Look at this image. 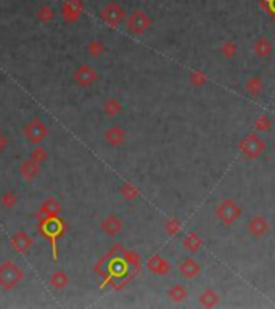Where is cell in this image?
I'll return each instance as SVG.
<instances>
[{
	"mask_svg": "<svg viewBox=\"0 0 275 309\" xmlns=\"http://www.w3.org/2000/svg\"><path fill=\"white\" fill-rule=\"evenodd\" d=\"M16 201H18V197H16L13 192H7V194H3L2 198H0V203H2L3 208H13L16 205Z\"/></svg>",
	"mask_w": 275,
	"mask_h": 309,
	"instance_id": "cell-31",
	"label": "cell"
},
{
	"mask_svg": "<svg viewBox=\"0 0 275 309\" xmlns=\"http://www.w3.org/2000/svg\"><path fill=\"white\" fill-rule=\"evenodd\" d=\"M272 129V121L267 114H259L254 121V131L256 132H269Z\"/></svg>",
	"mask_w": 275,
	"mask_h": 309,
	"instance_id": "cell-26",
	"label": "cell"
},
{
	"mask_svg": "<svg viewBox=\"0 0 275 309\" xmlns=\"http://www.w3.org/2000/svg\"><path fill=\"white\" fill-rule=\"evenodd\" d=\"M39 229L52 242V248H54V259L56 261V258H58V253H56V238L61 237L64 234V224H63V221L60 218H56V216H54V218H49V219H45V221H40V223H39Z\"/></svg>",
	"mask_w": 275,
	"mask_h": 309,
	"instance_id": "cell-4",
	"label": "cell"
},
{
	"mask_svg": "<svg viewBox=\"0 0 275 309\" xmlns=\"http://www.w3.org/2000/svg\"><path fill=\"white\" fill-rule=\"evenodd\" d=\"M54 16H55V11L52 7H49V5H42V7L37 10V20L40 23H50L54 20Z\"/></svg>",
	"mask_w": 275,
	"mask_h": 309,
	"instance_id": "cell-28",
	"label": "cell"
},
{
	"mask_svg": "<svg viewBox=\"0 0 275 309\" xmlns=\"http://www.w3.org/2000/svg\"><path fill=\"white\" fill-rule=\"evenodd\" d=\"M47 151L44 150V148H40V147H37V148H34L32 150V153H31V160H34L36 163H42V161H45L47 160Z\"/></svg>",
	"mask_w": 275,
	"mask_h": 309,
	"instance_id": "cell-33",
	"label": "cell"
},
{
	"mask_svg": "<svg viewBox=\"0 0 275 309\" xmlns=\"http://www.w3.org/2000/svg\"><path fill=\"white\" fill-rule=\"evenodd\" d=\"M8 147V137H7V134L0 131V153H2L3 150H7Z\"/></svg>",
	"mask_w": 275,
	"mask_h": 309,
	"instance_id": "cell-34",
	"label": "cell"
},
{
	"mask_svg": "<svg viewBox=\"0 0 275 309\" xmlns=\"http://www.w3.org/2000/svg\"><path fill=\"white\" fill-rule=\"evenodd\" d=\"M247 229L253 237L261 238V237H266L269 234V230H271V224H269V221L262 214H254V216H251L249 218L248 224H247Z\"/></svg>",
	"mask_w": 275,
	"mask_h": 309,
	"instance_id": "cell-8",
	"label": "cell"
},
{
	"mask_svg": "<svg viewBox=\"0 0 275 309\" xmlns=\"http://www.w3.org/2000/svg\"><path fill=\"white\" fill-rule=\"evenodd\" d=\"M264 90H266V84L259 76H249L247 79V83H245V92L253 98L261 97L264 94Z\"/></svg>",
	"mask_w": 275,
	"mask_h": 309,
	"instance_id": "cell-16",
	"label": "cell"
},
{
	"mask_svg": "<svg viewBox=\"0 0 275 309\" xmlns=\"http://www.w3.org/2000/svg\"><path fill=\"white\" fill-rule=\"evenodd\" d=\"M103 112L107 116H110V118H116V116L122 113V103L118 98L111 97L103 103Z\"/></svg>",
	"mask_w": 275,
	"mask_h": 309,
	"instance_id": "cell-23",
	"label": "cell"
},
{
	"mask_svg": "<svg viewBox=\"0 0 275 309\" xmlns=\"http://www.w3.org/2000/svg\"><path fill=\"white\" fill-rule=\"evenodd\" d=\"M147 266H148V269L156 274V276H166V274L169 272V269H171V266H169V262L166 259H163L161 256H151V258L148 259L147 262Z\"/></svg>",
	"mask_w": 275,
	"mask_h": 309,
	"instance_id": "cell-19",
	"label": "cell"
},
{
	"mask_svg": "<svg viewBox=\"0 0 275 309\" xmlns=\"http://www.w3.org/2000/svg\"><path fill=\"white\" fill-rule=\"evenodd\" d=\"M242 213H243L242 206H240L235 200H232V198L222 200L214 209L216 218H218L219 223L225 227H230L232 224H235L237 221L242 218Z\"/></svg>",
	"mask_w": 275,
	"mask_h": 309,
	"instance_id": "cell-2",
	"label": "cell"
},
{
	"mask_svg": "<svg viewBox=\"0 0 275 309\" xmlns=\"http://www.w3.org/2000/svg\"><path fill=\"white\" fill-rule=\"evenodd\" d=\"M167 298L172 303H182L189 298V291L182 283H175L167 290Z\"/></svg>",
	"mask_w": 275,
	"mask_h": 309,
	"instance_id": "cell-22",
	"label": "cell"
},
{
	"mask_svg": "<svg viewBox=\"0 0 275 309\" xmlns=\"http://www.w3.org/2000/svg\"><path fill=\"white\" fill-rule=\"evenodd\" d=\"M119 194H121L122 198H124V200L132 201V200H136V198L140 195V192H138V189L136 187V185H132L131 182H126V184L121 185Z\"/></svg>",
	"mask_w": 275,
	"mask_h": 309,
	"instance_id": "cell-25",
	"label": "cell"
},
{
	"mask_svg": "<svg viewBox=\"0 0 275 309\" xmlns=\"http://www.w3.org/2000/svg\"><path fill=\"white\" fill-rule=\"evenodd\" d=\"M11 247H13V250L16 253L20 254H25L29 252V248L32 247V238L29 237L26 232H16V234H13V237H11Z\"/></svg>",
	"mask_w": 275,
	"mask_h": 309,
	"instance_id": "cell-15",
	"label": "cell"
},
{
	"mask_svg": "<svg viewBox=\"0 0 275 309\" xmlns=\"http://www.w3.org/2000/svg\"><path fill=\"white\" fill-rule=\"evenodd\" d=\"M20 172H21L23 179L34 180V179L39 176V172H40L39 163H36V161L31 160V158L26 160V161H23L21 163V168H20Z\"/></svg>",
	"mask_w": 275,
	"mask_h": 309,
	"instance_id": "cell-20",
	"label": "cell"
},
{
	"mask_svg": "<svg viewBox=\"0 0 275 309\" xmlns=\"http://www.w3.org/2000/svg\"><path fill=\"white\" fill-rule=\"evenodd\" d=\"M103 139L110 147H119L126 140V131L121 126H111L103 132Z\"/></svg>",
	"mask_w": 275,
	"mask_h": 309,
	"instance_id": "cell-14",
	"label": "cell"
},
{
	"mask_svg": "<svg viewBox=\"0 0 275 309\" xmlns=\"http://www.w3.org/2000/svg\"><path fill=\"white\" fill-rule=\"evenodd\" d=\"M122 227H124V223H122V219L116 214H108L100 223V229L103 230V234L108 237H116L122 230Z\"/></svg>",
	"mask_w": 275,
	"mask_h": 309,
	"instance_id": "cell-12",
	"label": "cell"
},
{
	"mask_svg": "<svg viewBox=\"0 0 275 309\" xmlns=\"http://www.w3.org/2000/svg\"><path fill=\"white\" fill-rule=\"evenodd\" d=\"M198 303H200L203 308H216V306H219L220 296L216 293L213 288H206L201 291L200 296H198Z\"/></svg>",
	"mask_w": 275,
	"mask_h": 309,
	"instance_id": "cell-21",
	"label": "cell"
},
{
	"mask_svg": "<svg viewBox=\"0 0 275 309\" xmlns=\"http://www.w3.org/2000/svg\"><path fill=\"white\" fill-rule=\"evenodd\" d=\"M190 83L193 84V85H204L208 83V76L204 74L203 71H192L190 73Z\"/></svg>",
	"mask_w": 275,
	"mask_h": 309,
	"instance_id": "cell-32",
	"label": "cell"
},
{
	"mask_svg": "<svg viewBox=\"0 0 275 309\" xmlns=\"http://www.w3.org/2000/svg\"><path fill=\"white\" fill-rule=\"evenodd\" d=\"M274 52V44L271 42V39H267L264 36L257 37L253 44V54L257 58H269Z\"/></svg>",
	"mask_w": 275,
	"mask_h": 309,
	"instance_id": "cell-17",
	"label": "cell"
},
{
	"mask_svg": "<svg viewBox=\"0 0 275 309\" xmlns=\"http://www.w3.org/2000/svg\"><path fill=\"white\" fill-rule=\"evenodd\" d=\"M23 279H25V274L20 269L15 262L11 261H5L2 266H0V287L3 290H11L16 287Z\"/></svg>",
	"mask_w": 275,
	"mask_h": 309,
	"instance_id": "cell-5",
	"label": "cell"
},
{
	"mask_svg": "<svg viewBox=\"0 0 275 309\" xmlns=\"http://www.w3.org/2000/svg\"><path fill=\"white\" fill-rule=\"evenodd\" d=\"M203 247V238L196 234V232H190V234H187L185 238L182 240V248L185 252H189L190 254H195L201 250Z\"/></svg>",
	"mask_w": 275,
	"mask_h": 309,
	"instance_id": "cell-18",
	"label": "cell"
},
{
	"mask_svg": "<svg viewBox=\"0 0 275 309\" xmlns=\"http://www.w3.org/2000/svg\"><path fill=\"white\" fill-rule=\"evenodd\" d=\"M82 0H66L61 5V16L64 21L68 23H74L79 20L81 13H82Z\"/></svg>",
	"mask_w": 275,
	"mask_h": 309,
	"instance_id": "cell-11",
	"label": "cell"
},
{
	"mask_svg": "<svg viewBox=\"0 0 275 309\" xmlns=\"http://www.w3.org/2000/svg\"><path fill=\"white\" fill-rule=\"evenodd\" d=\"M180 229H182V224H180V221L179 219H175V218H172V219H167L166 223H165V232L167 235H177L179 232H180Z\"/></svg>",
	"mask_w": 275,
	"mask_h": 309,
	"instance_id": "cell-29",
	"label": "cell"
},
{
	"mask_svg": "<svg viewBox=\"0 0 275 309\" xmlns=\"http://www.w3.org/2000/svg\"><path fill=\"white\" fill-rule=\"evenodd\" d=\"M47 134H49V129H47V126L39 118H34L25 127V136L31 142H34V143H40V142H42L44 139L47 137Z\"/></svg>",
	"mask_w": 275,
	"mask_h": 309,
	"instance_id": "cell-9",
	"label": "cell"
},
{
	"mask_svg": "<svg viewBox=\"0 0 275 309\" xmlns=\"http://www.w3.org/2000/svg\"><path fill=\"white\" fill-rule=\"evenodd\" d=\"M100 18L111 28H116L126 20V10L119 7L116 2H110L107 7L100 11Z\"/></svg>",
	"mask_w": 275,
	"mask_h": 309,
	"instance_id": "cell-6",
	"label": "cell"
},
{
	"mask_svg": "<svg viewBox=\"0 0 275 309\" xmlns=\"http://www.w3.org/2000/svg\"><path fill=\"white\" fill-rule=\"evenodd\" d=\"M238 52V47L237 44L233 42V40H225L224 44L220 45V54L224 58H227V60H232V58H235Z\"/></svg>",
	"mask_w": 275,
	"mask_h": 309,
	"instance_id": "cell-27",
	"label": "cell"
},
{
	"mask_svg": "<svg viewBox=\"0 0 275 309\" xmlns=\"http://www.w3.org/2000/svg\"><path fill=\"white\" fill-rule=\"evenodd\" d=\"M87 52L90 54V56H100L105 52V45L100 40H90L87 45Z\"/></svg>",
	"mask_w": 275,
	"mask_h": 309,
	"instance_id": "cell-30",
	"label": "cell"
},
{
	"mask_svg": "<svg viewBox=\"0 0 275 309\" xmlns=\"http://www.w3.org/2000/svg\"><path fill=\"white\" fill-rule=\"evenodd\" d=\"M266 150H267L266 140L259 136V132H256V131L247 134V136L238 142V151L248 160L259 158Z\"/></svg>",
	"mask_w": 275,
	"mask_h": 309,
	"instance_id": "cell-1",
	"label": "cell"
},
{
	"mask_svg": "<svg viewBox=\"0 0 275 309\" xmlns=\"http://www.w3.org/2000/svg\"><path fill=\"white\" fill-rule=\"evenodd\" d=\"M60 209H61V205L56 201V198H54V197L47 198V200L42 203V206L39 208V211H37L39 223H40V221L49 219V218H54V216H56L58 213H60Z\"/></svg>",
	"mask_w": 275,
	"mask_h": 309,
	"instance_id": "cell-13",
	"label": "cell"
},
{
	"mask_svg": "<svg viewBox=\"0 0 275 309\" xmlns=\"http://www.w3.org/2000/svg\"><path fill=\"white\" fill-rule=\"evenodd\" d=\"M68 283H69V279H68V276L63 271H55L50 276V285H52V288L63 290V288L68 287Z\"/></svg>",
	"mask_w": 275,
	"mask_h": 309,
	"instance_id": "cell-24",
	"label": "cell"
},
{
	"mask_svg": "<svg viewBox=\"0 0 275 309\" xmlns=\"http://www.w3.org/2000/svg\"><path fill=\"white\" fill-rule=\"evenodd\" d=\"M153 26V20L148 13L143 10H134L131 15L126 18V28L127 31L134 34V36H142Z\"/></svg>",
	"mask_w": 275,
	"mask_h": 309,
	"instance_id": "cell-3",
	"label": "cell"
},
{
	"mask_svg": "<svg viewBox=\"0 0 275 309\" xmlns=\"http://www.w3.org/2000/svg\"><path fill=\"white\" fill-rule=\"evenodd\" d=\"M274 103H275V97H274Z\"/></svg>",
	"mask_w": 275,
	"mask_h": 309,
	"instance_id": "cell-35",
	"label": "cell"
},
{
	"mask_svg": "<svg viewBox=\"0 0 275 309\" xmlns=\"http://www.w3.org/2000/svg\"><path fill=\"white\" fill-rule=\"evenodd\" d=\"M73 79L76 84L82 85V87H89L93 83H97L98 74L93 68H90L89 65H81L73 74Z\"/></svg>",
	"mask_w": 275,
	"mask_h": 309,
	"instance_id": "cell-10",
	"label": "cell"
},
{
	"mask_svg": "<svg viewBox=\"0 0 275 309\" xmlns=\"http://www.w3.org/2000/svg\"><path fill=\"white\" fill-rule=\"evenodd\" d=\"M177 271L180 274V277L185 279V281H195V279L201 274V266L195 258L187 256V258H184L179 262Z\"/></svg>",
	"mask_w": 275,
	"mask_h": 309,
	"instance_id": "cell-7",
	"label": "cell"
}]
</instances>
